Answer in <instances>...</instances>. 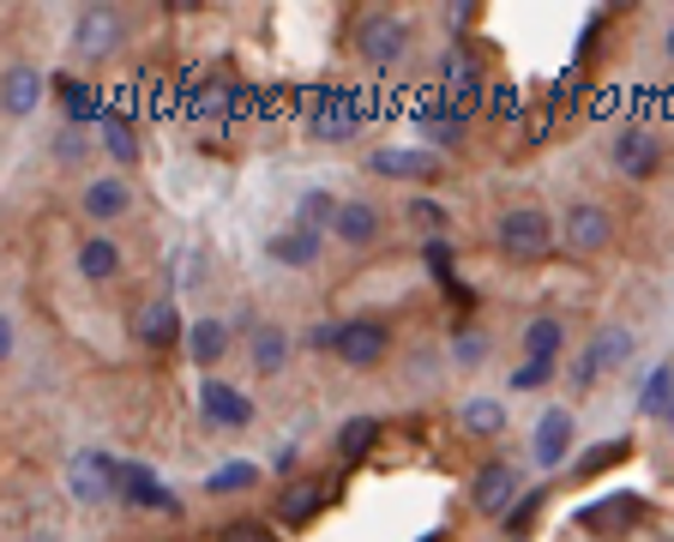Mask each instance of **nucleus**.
<instances>
[{
  "label": "nucleus",
  "instance_id": "1",
  "mask_svg": "<svg viewBox=\"0 0 674 542\" xmlns=\"http://www.w3.org/2000/svg\"><path fill=\"white\" fill-rule=\"evenodd\" d=\"M67 482L85 506H109L115 494H121V464H115L109 452H79V459L67 464Z\"/></svg>",
  "mask_w": 674,
  "mask_h": 542
},
{
  "label": "nucleus",
  "instance_id": "2",
  "mask_svg": "<svg viewBox=\"0 0 674 542\" xmlns=\"http://www.w3.org/2000/svg\"><path fill=\"white\" fill-rule=\"evenodd\" d=\"M548 242H554L548 217H543V211H530V205H518V211H506V217H500V247H506L512 259H543V254H548Z\"/></svg>",
  "mask_w": 674,
  "mask_h": 542
},
{
  "label": "nucleus",
  "instance_id": "3",
  "mask_svg": "<svg viewBox=\"0 0 674 542\" xmlns=\"http://www.w3.org/2000/svg\"><path fill=\"white\" fill-rule=\"evenodd\" d=\"M385 349H392V332H385L380 319H350V326L338 332V356L350 362V368H373Z\"/></svg>",
  "mask_w": 674,
  "mask_h": 542
},
{
  "label": "nucleus",
  "instance_id": "4",
  "mask_svg": "<svg viewBox=\"0 0 674 542\" xmlns=\"http://www.w3.org/2000/svg\"><path fill=\"white\" fill-rule=\"evenodd\" d=\"M614 164L644 181V175H656V164H663V145H656L651 127H626V134L614 139Z\"/></svg>",
  "mask_w": 674,
  "mask_h": 542
},
{
  "label": "nucleus",
  "instance_id": "5",
  "mask_svg": "<svg viewBox=\"0 0 674 542\" xmlns=\"http://www.w3.org/2000/svg\"><path fill=\"white\" fill-rule=\"evenodd\" d=\"M403 42H410V31H403V19H392V12H380V19L362 24V55L373 67H392L403 55Z\"/></svg>",
  "mask_w": 674,
  "mask_h": 542
},
{
  "label": "nucleus",
  "instance_id": "6",
  "mask_svg": "<svg viewBox=\"0 0 674 542\" xmlns=\"http://www.w3.org/2000/svg\"><path fill=\"white\" fill-rule=\"evenodd\" d=\"M199 404H205V416H212V422H223V428H247V422H253V404L235 386H223V380H205Z\"/></svg>",
  "mask_w": 674,
  "mask_h": 542
},
{
  "label": "nucleus",
  "instance_id": "7",
  "mask_svg": "<svg viewBox=\"0 0 674 542\" xmlns=\"http://www.w3.org/2000/svg\"><path fill=\"white\" fill-rule=\"evenodd\" d=\"M121 501L152 506V512H182V506H175V494L163 489V482L145 471V464H121Z\"/></svg>",
  "mask_w": 674,
  "mask_h": 542
},
{
  "label": "nucleus",
  "instance_id": "8",
  "mask_svg": "<svg viewBox=\"0 0 674 542\" xmlns=\"http://www.w3.org/2000/svg\"><path fill=\"white\" fill-rule=\"evenodd\" d=\"M626 356H633V338H626V332H603V338L584 349V362L573 368V380H578V386H590L596 374H603V368H621Z\"/></svg>",
  "mask_w": 674,
  "mask_h": 542
},
{
  "label": "nucleus",
  "instance_id": "9",
  "mask_svg": "<svg viewBox=\"0 0 674 542\" xmlns=\"http://www.w3.org/2000/svg\"><path fill=\"white\" fill-rule=\"evenodd\" d=\"M373 169L380 175H392V181H428V175H440V157H428V151H373Z\"/></svg>",
  "mask_w": 674,
  "mask_h": 542
},
{
  "label": "nucleus",
  "instance_id": "10",
  "mask_svg": "<svg viewBox=\"0 0 674 542\" xmlns=\"http://www.w3.org/2000/svg\"><path fill=\"white\" fill-rule=\"evenodd\" d=\"M506 506H518V476H512V464H494L476 482V512H506Z\"/></svg>",
  "mask_w": 674,
  "mask_h": 542
},
{
  "label": "nucleus",
  "instance_id": "11",
  "mask_svg": "<svg viewBox=\"0 0 674 542\" xmlns=\"http://www.w3.org/2000/svg\"><path fill=\"white\" fill-rule=\"evenodd\" d=\"M638 494H614V501H596V506H584L578 512V524L584 531H621V524H633L638 519Z\"/></svg>",
  "mask_w": 674,
  "mask_h": 542
},
{
  "label": "nucleus",
  "instance_id": "12",
  "mask_svg": "<svg viewBox=\"0 0 674 542\" xmlns=\"http://www.w3.org/2000/svg\"><path fill=\"white\" fill-rule=\"evenodd\" d=\"M603 242H608V217L596 211V205H578V211L566 217V247H573V254H596Z\"/></svg>",
  "mask_w": 674,
  "mask_h": 542
},
{
  "label": "nucleus",
  "instance_id": "13",
  "mask_svg": "<svg viewBox=\"0 0 674 542\" xmlns=\"http://www.w3.org/2000/svg\"><path fill=\"white\" fill-rule=\"evenodd\" d=\"M272 259L277 266H313V259H320V229L295 224V229H283V236H272Z\"/></svg>",
  "mask_w": 674,
  "mask_h": 542
},
{
  "label": "nucleus",
  "instance_id": "14",
  "mask_svg": "<svg viewBox=\"0 0 674 542\" xmlns=\"http://www.w3.org/2000/svg\"><path fill=\"white\" fill-rule=\"evenodd\" d=\"M566 446H573V416H566V410H548L543 428H536V464H560Z\"/></svg>",
  "mask_w": 674,
  "mask_h": 542
},
{
  "label": "nucleus",
  "instance_id": "15",
  "mask_svg": "<svg viewBox=\"0 0 674 542\" xmlns=\"http://www.w3.org/2000/svg\"><path fill=\"white\" fill-rule=\"evenodd\" d=\"M355 115H362V102H355L350 91H338V97H332V102H325V109H320V139H350L355 127H362V121H355Z\"/></svg>",
  "mask_w": 674,
  "mask_h": 542
},
{
  "label": "nucleus",
  "instance_id": "16",
  "mask_svg": "<svg viewBox=\"0 0 674 542\" xmlns=\"http://www.w3.org/2000/svg\"><path fill=\"white\" fill-rule=\"evenodd\" d=\"M115 37H121V24H115V12H85L79 19V55H109Z\"/></svg>",
  "mask_w": 674,
  "mask_h": 542
},
{
  "label": "nucleus",
  "instance_id": "17",
  "mask_svg": "<svg viewBox=\"0 0 674 542\" xmlns=\"http://www.w3.org/2000/svg\"><path fill=\"white\" fill-rule=\"evenodd\" d=\"M175 332H182V319H175V307L169 302H152L139 314V338L152 344V349H169L175 344Z\"/></svg>",
  "mask_w": 674,
  "mask_h": 542
},
{
  "label": "nucleus",
  "instance_id": "18",
  "mask_svg": "<svg viewBox=\"0 0 674 542\" xmlns=\"http://www.w3.org/2000/svg\"><path fill=\"white\" fill-rule=\"evenodd\" d=\"M127 199H133L127 181H115V175H102V181L85 187V211H91V217H121Z\"/></svg>",
  "mask_w": 674,
  "mask_h": 542
},
{
  "label": "nucleus",
  "instance_id": "19",
  "mask_svg": "<svg viewBox=\"0 0 674 542\" xmlns=\"http://www.w3.org/2000/svg\"><path fill=\"white\" fill-rule=\"evenodd\" d=\"M338 236L355 242V247L373 242V236H380V211H373V205H362V199H350V205L338 211Z\"/></svg>",
  "mask_w": 674,
  "mask_h": 542
},
{
  "label": "nucleus",
  "instance_id": "20",
  "mask_svg": "<svg viewBox=\"0 0 674 542\" xmlns=\"http://www.w3.org/2000/svg\"><path fill=\"white\" fill-rule=\"evenodd\" d=\"M37 97H42V79H37L31 67H12L7 72V115H31Z\"/></svg>",
  "mask_w": 674,
  "mask_h": 542
},
{
  "label": "nucleus",
  "instance_id": "21",
  "mask_svg": "<svg viewBox=\"0 0 674 542\" xmlns=\"http://www.w3.org/2000/svg\"><path fill=\"white\" fill-rule=\"evenodd\" d=\"M187 349H193V362H223V349H229V326L199 319V326L187 332Z\"/></svg>",
  "mask_w": 674,
  "mask_h": 542
},
{
  "label": "nucleus",
  "instance_id": "22",
  "mask_svg": "<svg viewBox=\"0 0 674 542\" xmlns=\"http://www.w3.org/2000/svg\"><path fill=\"white\" fill-rule=\"evenodd\" d=\"M283 356H290V338H283L277 326H260V332H253V368H260V374H277Z\"/></svg>",
  "mask_w": 674,
  "mask_h": 542
},
{
  "label": "nucleus",
  "instance_id": "23",
  "mask_svg": "<svg viewBox=\"0 0 674 542\" xmlns=\"http://www.w3.org/2000/svg\"><path fill=\"white\" fill-rule=\"evenodd\" d=\"M320 501H325V489H313V482H302V489H283L277 512H283V524H307L313 512H320Z\"/></svg>",
  "mask_w": 674,
  "mask_h": 542
},
{
  "label": "nucleus",
  "instance_id": "24",
  "mask_svg": "<svg viewBox=\"0 0 674 542\" xmlns=\"http://www.w3.org/2000/svg\"><path fill=\"white\" fill-rule=\"evenodd\" d=\"M97 121H102V145H109L115 164H133V157H139V139H133L127 115H97Z\"/></svg>",
  "mask_w": 674,
  "mask_h": 542
},
{
  "label": "nucleus",
  "instance_id": "25",
  "mask_svg": "<svg viewBox=\"0 0 674 542\" xmlns=\"http://www.w3.org/2000/svg\"><path fill=\"white\" fill-rule=\"evenodd\" d=\"M463 115L452 109V102H428V109H422V134L428 139H440V145H458V134H463Z\"/></svg>",
  "mask_w": 674,
  "mask_h": 542
},
{
  "label": "nucleus",
  "instance_id": "26",
  "mask_svg": "<svg viewBox=\"0 0 674 542\" xmlns=\"http://www.w3.org/2000/svg\"><path fill=\"white\" fill-rule=\"evenodd\" d=\"M373 441H380V428H373L368 416H355V422H343V428H338V452H343V459H368Z\"/></svg>",
  "mask_w": 674,
  "mask_h": 542
},
{
  "label": "nucleus",
  "instance_id": "27",
  "mask_svg": "<svg viewBox=\"0 0 674 542\" xmlns=\"http://www.w3.org/2000/svg\"><path fill=\"white\" fill-rule=\"evenodd\" d=\"M524 349H530V362H554V349H560V319H530V332H524Z\"/></svg>",
  "mask_w": 674,
  "mask_h": 542
},
{
  "label": "nucleus",
  "instance_id": "28",
  "mask_svg": "<svg viewBox=\"0 0 674 542\" xmlns=\"http://www.w3.org/2000/svg\"><path fill=\"white\" fill-rule=\"evenodd\" d=\"M463 428H470V434H500L506 428V410L494 404V398H470V404H463Z\"/></svg>",
  "mask_w": 674,
  "mask_h": 542
},
{
  "label": "nucleus",
  "instance_id": "29",
  "mask_svg": "<svg viewBox=\"0 0 674 542\" xmlns=\"http://www.w3.org/2000/svg\"><path fill=\"white\" fill-rule=\"evenodd\" d=\"M79 272H85V277H115V272H121V254H115V242H85Z\"/></svg>",
  "mask_w": 674,
  "mask_h": 542
},
{
  "label": "nucleus",
  "instance_id": "30",
  "mask_svg": "<svg viewBox=\"0 0 674 542\" xmlns=\"http://www.w3.org/2000/svg\"><path fill=\"white\" fill-rule=\"evenodd\" d=\"M338 211H343V205H338L332 194H307V199H302V211H295V224L325 229V224H338Z\"/></svg>",
  "mask_w": 674,
  "mask_h": 542
},
{
  "label": "nucleus",
  "instance_id": "31",
  "mask_svg": "<svg viewBox=\"0 0 674 542\" xmlns=\"http://www.w3.org/2000/svg\"><path fill=\"white\" fill-rule=\"evenodd\" d=\"M536 512H543V494H518V506L506 512V536H530Z\"/></svg>",
  "mask_w": 674,
  "mask_h": 542
},
{
  "label": "nucleus",
  "instance_id": "32",
  "mask_svg": "<svg viewBox=\"0 0 674 542\" xmlns=\"http://www.w3.org/2000/svg\"><path fill=\"white\" fill-rule=\"evenodd\" d=\"M626 452H633L626 441H608V446L584 452V459H578V476H596V471H608V464H621V459H626Z\"/></svg>",
  "mask_w": 674,
  "mask_h": 542
},
{
  "label": "nucleus",
  "instance_id": "33",
  "mask_svg": "<svg viewBox=\"0 0 674 542\" xmlns=\"http://www.w3.org/2000/svg\"><path fill=\"white\" fill-rule=\"evenodd\" d=\"M668 398H674V368H656L651 380H644V410H668Z\"/></svg>",
  "mask_w": 674,
  "mask_h": 542
},
{
  "label": "nucleus",
  "instance_id": "34",
  "mask_svg": "<svg viewBox=\"0 0 674 542\" xmlns=\"http://www.w3.org/2000/svg\"><path fill=\"white\" fill-rule=\"evenodd\" d=\"M247 482H253V464H223V471H212L205 489H212V494H229V489H247Z\"/></svg>",
  "mask_w": 674,
  "mask_h": 542
},
{
  "label": "nucleus",
  "instance_id": "35",
  "mask_svg": "<svg viewBox=\"0 0 674 542\" xmlns=\"http://www.w3.org/2000/svg\"><path fill=\"white\" fill-rule=\"evenodd\" d=\"M61 97H67L72 121H91V91H85V85H61Z\"/></svg>",
  "mask_w": 674,
  "mask_h": 542
},
{
  "label": "nucleus",
  "instance_id": "36",
  "mask_svg": "<svg viewBox=\"0 0 674 542\" xmlns=\"http://www.w3.org/2000/svg\"><path fill=\"white\" fill-rule=\"evenodd\" d=\"M223 542H272V531H260V524H229Z\"/></svg>",
  "mask_w": 674,
  "mask_h": 542
},
{
  "label": "nucleus",
  "instance_id": "37",
  "mask_svg": "<svg viewBox=\"0 0 674 542\" xmlns=\"http://www.w3.org/2000/svg\"><path fill=\"white\" fill-rule=\"evenodd\" d=\"M548 374H554V362H530V368H518V380H512V386H543Z\"/></svg>",
  "mask_w": 674,
  "mask_h": 542
},
{
  "label": "nucleus",
  "instance_id": "38",
  "mask_svg": "<svg viewBox=\"0 0 674 542\" xmlns=\"http://www.w3.org/2000/svg\"><path fill=\"white\" fill-rule=\"evenodd\" d=\"M428 266H433V277L452 272V254H446V242H428Z\"/></svg>",
  "mask_w": 674,
  "mask_h": 542
},
{
  "label": "nucleus",
  "instance_id": "39",
  "mask_svg": "<svg viewBox=\"0 0 674 542\" xmlns=\"http://www.w3.org/2000/svg\"><path fill=\"white\" fill-rule=\"evenodd\" d=\"M482 356V338H458V362H476Z\"/></svg>",
  "mask_w": 674,
  "mask_h": 542
},
{
  "label": "nucleus",
  "instance_id": "40",
  "mask_svg": "<svg viewBox=\"0 0 674 542\" xmlns=\"http://www.w3.org/2000/svg\"><path fill=\"white\" fill-rule=\"evenodd\" d=\"M25 542H61V536H49V531H31V536H25Z\"/></svg>",
  "mask_w": 674,
  "mask_h": 542
},
{
  "label": "nucleus",
  "instance_id": "41",
  "mask_svg": "<svg viewBox=\"0 0 674 542\" xmlns=\"http://www.w3.org/2000/svg\"><path fill=\"white\" fill-rule=\"evenodd\" d=\"M663 422H668V428H674V398H668V410H663Z\"/></svg>",
  "mask_w": 674,
  "mask_h": 542
},
{
  "label": "nucleus",
  "instance_id": "42",
  "mask_svg": "<svg viewBox=\"0 0 674 542\" xmlns=\"http://www.w3.org/2000/svg\"><path fill=\"white\" fill-rule=\"evenodd\" d=\"M668 55H674V31H668Z\"/></svg>",
  "mask_w": 674,
  "mask_h": 542
}]
</instances>
